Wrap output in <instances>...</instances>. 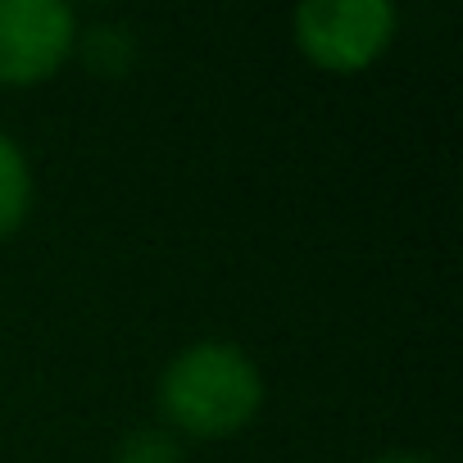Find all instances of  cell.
Segmentation results:
<instances>
[{
	"label": "cell",
	"instance_id": "6da1fadb",
	"mask_svg": "<svg viewBox=\"0 0 463 463\" xmlns=\"http://www.w3.org/2000/svg\"><path fill=\"white\" fill-rule=\"evenodd\" d=\"M264 404L255 359L232 341H200L182 350L159 377V409L173 431L222 440L241 431Z\"/></svg>",
	"mask_w": 463,
	"mask_h": 463
},
{
	"label": "cell",
	"instance_id": "7a4b0ae2",
	"mask_svg": "<svg viewBox=\"0 0 463 463\" xmlns=\"http://www.w3.org/2000/svg\"><path fill=\"white\" fill-rule=\"evenodd\" d=\"M395 37V10L386 0H305L296 10L300 51L327 73L368 69Z\"/></svg>",
	"mask_w": 463,
	"mask_h": 463
},
{
	"label": "cell",
	"instance_id": "3957f363",
	"mask_svg": "<svg viewBox=\"0 0 463 463\" xmlns=\"http://www.w3.org/2000/svg\"><path fill=\"white\" fill-rule=\"evenodd\" d=\"M78 46V19L60 0H0V87L46 82Z\"/></svg>",
	"mask_w": 463,
	"mask_h": 463
},
{
	"label": "cell",
	"instance_id": "277c9868",
	"mask_svg": "<svg viewBox=\"0 0 463 463\" xmlns=\"http://www.w3.org/2000/svg\"><path fill=\"white\" fill-rule=\"evenodd\" d=\"M28 209H33V168H28L19 141L0 132V237L19 232Z\"/></svg>",
	"mask_w": 463,
	"mask_h": 463
},
{
	"label": "cell",
	"instance_id": "5b68a950",
	"mask_svg": "<svg viewBox=\"0 0 463 463\" xmlns=\"http://www.w3.org/2000/svg\"><path fill=\"white\" fill-rule=\"evenodd\" d=\"M114 463H182V445L173 440V431L164 427H146L118 440Z\"/></svg>",
	"mask_w": 463,
	"mask_h": 463
},
{
	"label": "cell",
	"instance_id": "8992f818",
	"mask_svg": "<svg viewBox=\"0 0 463 463\" xmlns=\"http://www.w3.org/2000/svg\"><path fill=\"white\" fill-rule=\"evenodd\" d=\"M377 463H431V458H422V454H386Z\"/></svg>",
	"mask_w": 463,
	"mask_h": 463
}]
</instances>
